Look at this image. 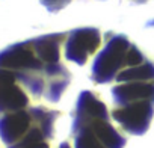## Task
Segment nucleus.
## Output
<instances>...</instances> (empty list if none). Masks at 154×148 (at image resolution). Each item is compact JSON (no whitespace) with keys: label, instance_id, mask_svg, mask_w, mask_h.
I'll use <instances>...</instances> for the list:
<instances>
[{"label":"nucleus","instance_id":"nucleus-6","mask_svg":"<svg viewBox=\"0 0 154 148\" xmlns=\"http://www.w3.org/2000/svg\"><path fill=\"white\" fill-rule=\"evenodd\" d=\"M113 100L118 106L148 100L154 103V80L151 82H122L112 89Z\"/></svg>","mask_w":154,"mask_h":148},{"label":"nucleus","instance_id":"nucleus-8","mask_svg":"<svg viewBox=\"0 0 154 148\" xmlns=\"http://www.w3.org/2000/svg\"><path fill=\"white\" fill-rule=\"evenodd\" d=\"M109 119V112L104 103H101L92 92L83 91L77 101V109H75V118L72 122V130L79 128L82 124L91 121V119Z\"/></svg>","mask_w":154,"mask_h":148},{"label":"nucleus","instance_id":"nucleus-14","mask_svg":"<svg viewBox=\"0 0 154 148\" xmlns=\"http://www.w3.org/2000/svg\"><path fill=\"white\" fill-rule=\"evenodd\" d=\"M9 148H48L47 137L39 127L30 128L18 142L12 143Z\"/></svg>","mask_w":154,"mask_h":148},{"label":"nucleus","instance_id":"nucleus-7","mask_svg":"<svg viewBox=\"0 0 154 148\" xmlns=\"http://www.w3.org/2000/svg\"><path fill=\"white\" fill-rule=\"evenodd\" d=\"M30 121V112L24 110H15L0 118V137H2V140L8 145L18 142L29 131Z\"/></svg>","mask_w":154,"mask_h":148},{"label":"nucleus","instance_id":"nucleus-19","mask_svg":"<svg viewBox=\"0 0 154 148\" xmlns=\"http://www.w3.org/2000/svg\"><path fill=\"white\" fill-rule=\"evenodd\" d=\"M137 3H143V2H146V0H136Z\"/></svg>","mask_w":154,"mask_h":148},{"label":"nucleus","instance_id":"nucleus-3","mask_svg":"<svg viewBox=\"0 0 154 148\" xmlns=\"http://www.w3.org/2000/svg\"><path fill=\"white\" fill-rule=\"evenodd\" d=\"M101 44L100 30L95 27H80L68 35L65 44V56L77 65H85L88 57L92 56Z\"/></svg>","mask_w":154,"mask_h":148},{"label":"nucleus","instance_id":"nucleus-11","mask_svg":"<svg viewBox=\"0 0 154 148\" xmlns=\"http://www.w3.org/2000/svg\"><path fill=\"white\" fill-rule=\"evenodd\" d=\"M118 82H151L154 80V63L145 60L139 65L128 66L127 69H122L116 76Z\"/></svg>","mask_w":154,"mask_h":148},{"label":"nucleus","instance_id":"nucleus-2","mask_svg":"<svg viewBox=\"0 0 154 148\" xmlns=\"http://www.w3.org/2000/svg\"><path fill=\"white\" fill-rule=\"evenodd\" d=\"M152 104H154L152 101L142 100V101L130 103L127 106H119L112 110V116L128 133L143 134L151 124V118L154 113Z\"/></svg>","mask_w":154,"mask_h":148},{"label":"nucleus","instance_id":"nucleus-5","mask_svg":"<svg viewBox=\"0 0 154 148\" xmlns=\"http://www.w3.org/2000/svg\"><path fill=\"white\" fill-rule=\"evenodd\" d=\"M29 104L27 95L17 85V74L0 68V112L21 110Z\"/></svg>","mask_w":154,"mask_h":148},{"label":"nucleus","instance_id":"nucleus-15","mask_svg":"<svg viewBox=\"0 0 154 148\" xmlns=\"http://www.w3.org/2000/svg\"><path fill=\"white\" fill-rule=\"evenodd\" d=\"M69 83V76H59V77H53V80L50 82V85L45 89V97L48 101L51 103H57L59 98L62 97L63 91L66 89Z\"/></svg>","mask_w":154,"mask_h":148},{"label":"nucleus","instance_id":"nucleus-9","mask_svg":"<svg viewBox=\"0 0 154 148\" xmlns=\"http://www.w3.org/2000/svg\"><path fill=\"white\" fill-rule=\"evenodd\" d=\"M65 39V33H51L44 35L36 39H32L30 44L36 53V56L45 63H56L60 57V44Z\"/></svg>","mask_w":154,"mask_h":148},{"label":"nucleus","instance_id":"nucleus-1","mask_svg":"<svg viewBox=\"0 0 154 148\" xmlns=\"http://www.w3.org/2000/svg\"><path fill=\"white\" fill-rule=\"evenodd\" d=\"M131 44L124 35L112 36L98 53L92 65V79L97 83H107L118 76V71L127 66V53Z\"/></svg>","mask_w":154,"mask_h":148},{"label":"nucleus","instance_id":"nucleus-16","mask_svg":"<svg viewBox=\"0 0 154 148\" xmlns=\"http://www.w3.org/2000/svg\"><path fill=\"white\" fill-rule=\"evenodd\" d=\"M18 77H20V79L23 80V83L30 89L32 94L41 95V94L44 92L45 83H44V80H42L41 77L35 76V74H29V72H21V74H18Z\"/></svg>","mask_w":154,"mask_h":148},{"label":"nucleus","instance_id":"nucleus-12","mask_svg":"<svg viewBox=\"0 0 154 148\" xmlns=\"http://www.w3.org/2000/svg\"><path fill=\"white\" fill-rule=\"evenodd\" d=\"M30 115L33 119L38 121L39 128L42 130V133L45 134L47 139L53 137V127H54V121L59 116L57 112L54 110H48L45 107H32L30 109Z\"/></svg>","mask_w":154,"mask_h":148},{"label":"nucleus","instance_id":"nucleus-18","mask_svg":"<svg viewBox=\"0 0 154 148\" xmlns=\"http://www.w3.org/2000/svg\"><path fill=\"white\" fill-rule=\"evenodd\" d=\"M59 148H71V146H69V143H68V142H62Z\"/></svg>","mask_w":154,"mask_h":148},{"label":"nucleus","instance_id":"nucleus-13","mask_svg":"<svg viewBox=\"0 0 154 148\" xmlns=\"http://www.w3.org/2000/svg\"><path fill=\"white\" fill-rule=\"evenodd\" d=\"M74 133V148H107L89 125H82Z\"/></svg>","mask_w":154,"mask_h":148},{"label":"nucleus","instance_id":"nucleus-4","mask_svg":"<svg viewBox=\"0 0 154 148\" xmlns=\"http://www.w3.org/2000/svg\"><path fill=\"white\" fill-rule=\"evenodd\" d=\"M0 68L11 71H39L44 68V62L36 56L30 41H27L0 51Z\"/></svg>","mask_w":154,"mask_h":148},{"label":"nucleus","instance_id":"nucleus-20","mask_svg":"<svg viewBox=\"0 0 154 148\" xmlns=\"http://www.w3.org/2000/svg\"><path fill=\"white\" fill-rule=\"evenodd\" d=\"M148 26H154V20H152V21H149V23H148Z\"/></svg>","mask_w":154,"mask_h":148},{"label":"nucleus","instance_id":"nucleus-17","mask_svg":"<svg viewBox=\"0 0 154 148\" xmlns=\"http://www.w3.org/2000/svg\"><path fill=\"white\" fill-rule=\"evenodd\" d=\"M39 2L48 12H59L71 3V0H39Z\"/></svg>","mask_w":154,"mask_h":148},{"label":"nucleus","instance_id":"nucleus-10","mask_svg":"<svg viewBox=\"0 0 154 148\" xmlns=\"http://www.w3.org/2000/svg\"><path fill=\"white\" fill-rule=\"evenodd\" d=\"M82 125H89L91 130L98 136V139L107 148H124V145H125V139L109 124V119L97 118V119H91V121H88V122H85ZM75 130H72V131H75Z\"/></svg>","mask_w":154,"mask_h":148}]
</instances>
